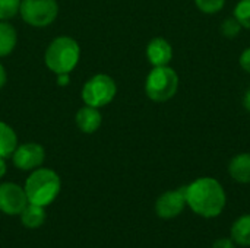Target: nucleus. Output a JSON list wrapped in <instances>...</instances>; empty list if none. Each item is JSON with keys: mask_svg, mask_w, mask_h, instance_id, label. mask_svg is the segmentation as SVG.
Segmentation results:
<instances>
[{"mask_svg": "<svg viewBox=\"0 0 250 248\" xmlns=\"http://www.w3.org/2000/svg\"><path fill=\"white\" fill-rule=\"evenodd\" d=\"M227 203L226 190L212 177H201L186 186V205L202 218H215Z\"/></svg>", "mask_w": 250, "mask_h": 248, "instance_id": "nucleus-1", "label": "nucleus"}, {"mask_svg": "<svg viewBox=\"0 0 250 248\" xmlns=\"http://www.w3.org/2000/svg\"><path fill=\"white\" fill-rule=\"evenodd\" d=\"M18 42V32L7 20H0V57L12 54Z\"/></svg>", "mask_w": 250, "mask_h": 248, "instance_id": "nucleus-14", "label": "nucleus"}, {"mask_svg": "<svg viewBox=\"0 0 250 248\" xmlns=\"http://www.w3.org/2000/svg\"><path fill=\"white\" fill-rule=\"evenodd\" d=\"M186 186L163 193L155 202V212L161 219H174L186 208Z\"/></svg>", "mask_w": 250, "mask_h": 248, "instance_id": "nucleus-8", "label": "nucleus"}, {"mask_svg": "<svg viewBox=\"0 0 250 248\" xmlns=\"http://www.w3.org/2000/svg\"><path fill=\"white\" fill-rule=\"evenodd\" d=\"M21 216V222L23 227L29 228V229H35L40 228L44 221H45V210L42 206L34 205V203H28L23 210L19 213Z\"/></svg>", "mask_w": 250, "mask_h": 248, "instance_id": "nucleus-13", "label": "nucleus"}, {"mask_svg": "<svg viewBox=\"0 0 250 248\" xmlns=\"http://www.w3.org/2000/svg\"><path fill=\"white\" fill-rule=\"evenodd\" d=\"M242 29H243L242 25L239 23V20H237L234 16L226 18V19L223 20V23H221V34H223L226 38H229V39L236 38V37L240 34Z\"/></svg>", "mask_w": 250, "mask_h": 248, "instance_id": "nucleus-20", "label": "nucleus"}, {"mask_svg": "<svg viewBox=\"0 0 250 248\" xmlns=\"http://www.w3.org/2000/svg\"><path fill=\"white\" fill-rule=\"evenodd\" d=\"M19 15L32 28H47L59 16L57 0H22Z\"/></svg>", "mask_w": 250, "mask_h": 248, "instance_id": "nucleus-6", "label": "nucleus"}, {"mask_svg": "<svg viewBox=\"0 0 250 248\" xmlns=\"http://www.w3.org/2000/svg\"><path fill=\"white\" fill-rule=\"evenodd\" d=\"M229 174L230 177L240 183V184H250V153L243 152L237 153L231 158L229 164Z\"/></svg>", "mask_w": 250, "mask_h": 248, "instance_id": "nucleus-12", "label": "nucleus"}, {"mask_svg": "<svg viewBox=\"0 0 250 248\" xmlns=\"http://www.w3.org/2000/svg\"><path fill=\"white\" fill-rule=\"evenodd\" d=\"M243 105H245V108H246V110L250 113V86H249V89L245 92V96H243Z\"/></svg>", "mask_w": 250, "mask_h": 248, "instance_id": "nucleus-25", "label": "nucleus"}, {"mask_svg": "<svg viewBox=\"0 0 250 248\" xmlns=\"http://www.w3.org/2000/svg\"><path fill=\"white\" fill-rule=\"evenodd\" d=\"M231 240L242 247H250V215H243L234 221L231 227Z\"/></svg>", "mask_w": 250, "mask_h": 248, "instance_id": "nucleus-16", "label": "nucleus"}, {"mask_svg": "<svg viewBox=\"0 0 250 248\" xmlns=\"http://www.w3.org/2000/svg\"><path fill=\"white\" fill-rule=\"evenodd\" d=\"M81 58V47L79 42L69 37L60 35L54 38L45 48L44 63L50 72L54 75L60 73H72L78 66Z\"/></svg>", "mask_w": 250, "mask_h": 248, "instance_id": "nucleus-2", "label": "nucleus"}, {"mask_svg": "<svg viewBox=\"0 0 250 248\" xmlns=\"http://www.w3.org/2000/svg\"><path fill=\"white\" fill-rule=\"evenodd\" d=\"M212 248H236V246H234V241H233V240L220 238V240H217V241L212 244Z\"/></svg>", "mask_w": 250, "mask_h": 248, "instance_id": "nucleus-22", "label": "nucleus"}, {"mask_svg": "<svg viewBox=\"0 0 250 248\" xmlns=\"http://www.w3.org/2000/svg\"><path fill=\"white\" fill-rule=\"evenodd\" d=\"M28 205L25 189L15 183L0 184V210L6 215H19Z\"/></svg>", "mask_w": 250, "mask_h": 248, "instance_id": "nucleus-9", "label": "nucleus"}, {"mask_svg": "<svg viewBox=\"0 0 250 248\" xmlns=\"http://www.w3.org/2000/svg\"><path fill=\"white\" fill-rule=\"evenodd\" d=\"M117 95V83L116 80L105 75L97 73L91 76L82 86L81 98L85 105L94 108H103L108 105Z\"/></svg>", "mask_w": 250, "mask_h": 248, "instance_id": "nucleus-5", "label": "nucleus"}, {"mask_svg": "<svg viewBox=\"0 0 250 248\" xmlns=\"http://www.w3.org/2000/svg\"><path fill=\"white\" fill-rule=\"evenodd\" d=\"M146 58L152 67L170 66V61L173 60L171 44L163 37L152 38L146 45Z\"/></svg>", "mask_w": 250, "mask_h": 248, "instance_id": "nucleus-10", "label": "nucleus"}, {"mask_svg": "<svg viewBox=\"0 0 250 248\" xmlns=\"http://www.w3.org/2000/svg\"><path fill=\"white\" fill-rule=\"evenodd\" d=\"M239 64H240V67H242L246 73H249L250 75V47L245 48V50L242 51V54H240V57H239Z\"/></svg>", "mask_w": 250, "mask_h": 248, "instance_id": "nucleus-21", "label": "nucleus"}, {"mask_svg": "<svg viewBox=\"0 0 250 248\" xmlns=\"http://www.w3.org/2000/svg\"><path fill=\"white\" fill-rule=\"evenodd\" d=\"M227 0H195V4L198 10H201L205 15H215L221 12L226 6Z\"/></svg>", "mask_w": 250, "mask_h": 248, "instance_id": "nucleus-19", "label": "nucleus"}, {"mask_svg": "<svg viewBox=\"0 0 250 248\" xmlns=\"http://www.w3.org/2000/svg\"><path fill=\"white\" fill-rule=\"evenodd\" d=\"M70 82V73H60V75H56V83L59 86H67Z\"/></svg>", "mask_w": 250, "mask_h": 248, "instance_id": "nucleus-23", "label": "nucleus"}, {"mask_svg": "<svg viewBox=\"0 0 250 248\" xmlns=\"http://www.w3.org/2000/svg\"><path fill=\"white\" fill-rule=\"evenodd\" d=\"M22 0H0V20H10L19 15Z\"/></svg>", "mask_w": 250, "mask_h": 248, "instance_id": "nucleus-18", "label": "nucleus"}, {"mask_svg": "<svg viewBox=\"0 0 250 248\" xmlns=\"http://www.w3.org/2000/svg\"><path fill=\"white\" fill-rule=\"evenodd\" d=\"M179 83V75L173 67H152L145 79V94L154 102H167L177 94Z\"/></svg>", "mask_w": 250, "mask_h": 248, "instance_id": "nucleus-4", "label": "nucleus"}, {"mask_svg": "<svg viewBox=\"0 0 250 248\" xmlns=\"http://www.w3.org/2000/svg\"><path fill=\"white\" fill-rule=\"evenodd\" d=\"M45 159V149L42 145L35 142H28L18 145L12 153L13 165L21 171H34L42 165Z\"/></svg>", "mask_w": 250, "mask_h": 248, "instance_id": "nucleus-7", "label": "nucleus"}, {"mask_svg": "<svg viewBox=\"0 0 250 248\" xmlns=\"http://www.w3.org/2000/svg\"><path fill=\"white\" fill-rule=\"evenodd\" d=\"M233 16L239 20L242 28L250 31V0H239L233 9Z\"/></svg>", "mask_w": 250, "mask_h": 248, "instance_id": "nucleus-17", "label": "nucleus"}, {"mask_svg": "<svg viewBox=\"0 0 250 248\" xmlns=\"http://www.w3.org/2000/svg\"><path fill=\"white\" fill-rule=\"evenodd\" d=\"M6 171H7V167H6V161H4V158H0V180H1L3 177H4Z\"/></svg>", "mask_w": 250, "mask_h": 248, "instance_id": "nucleus-26", "label": "nucleus"}, {"mask_svg": "<svg viewBox=\"0 0 250 248\" xmlns=\"http://www.w3.org/2000/svg\"><path fill=\"white\" fill-rule=\"evenodd\" d=\"M18 146V136L7 123L0 121V158H10Z\"/></svg>", "mask_w": 250, "mask_h": 248, "instance_id": "nucleus-15", "label": "nucleus"}, {"mask_svg": "<svg viewBox=\"0 0 250 248\" xmlns=\"http://www.w3.org/2000/svg\"><path fill=\"white\" fill-rule=\"evenodd\" d=\"M6 82H7V75H6V69H4V66L0 63V89L6 85Z\"/></svg>", "mask_w": 250, "mask_h": 248, "instance_id": "nucleus-24", "label": "nucleus"}, {"mask_svg": "<svg viewBox=\"0 0 250 248\" xmlns=\"http://www.w3.org/2000/svg\"><path fill=\"white\" fill-rule=\"evenodd\" d=\"M23 189L28 197V203L45 208L51 205L59 196L62 181L56 171L40 167L29 174Z\"/></svg>", "mask_w": 250, "mask_h": 248, "instance_id": "nucleus-3", "label": "nucleus"}, {"mask_svg": "<svg viewBox=\"0 0 250 248\" xmlns=\"http://www.w3.org/2000/svg\"><path fill=\"white\" fill-rule=\"evenodd\" d=\"M75 123L82 133L85 134L95 133L103 124V115L100 113V108H94L89 105L81 107L75 115Z\"/></svg>", "mask_w": 250, "mask_h": 248, "instance_id": "nucleus-11", "label": "nucleus"}]
</instances>
